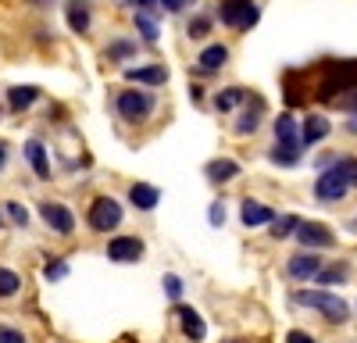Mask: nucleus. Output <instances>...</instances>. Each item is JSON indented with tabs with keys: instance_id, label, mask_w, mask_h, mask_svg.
I'll return each instance as SVG.
<instances>
[{
	"instance_id": "f257e3e1",
	"label": "nucleus",
	"mask_w": 357,
	"mask_h": 343,
	"mask_svg": "<svg viewBox=\"0 0 357 343\" xmlns=\"http://www.w3.org/2000/svg\"><path fill=\"white\" fill-rule=\"evenodd\" d=\"M357 186V158H340L329 168H321V176L314 183V197L321 204H336L347 197V190Z\"/></svg>"
},
{
	"instance_id": "f03ea898",
	"label": "nucleus",
	"mask_w": 357,
	"mask_h": 343,
	"mask_svg": "<svg viewBox=\"0 0 357 343\" xmlns=\"http://www.w3.org/2000/svg\"><path fill=\"white\" fill-rule=\"evenodd\" d=\"M301 125H296L293 114H279L275 119V147H272V161L282 165V168H293L296 161H301Z\"/></svg>"
},
{
	"instance_id": "7ed1b4c3",
	"label": "nucleus",
	"mask_w": 357,
	"mask_h": 343,
	"mask_svg": "<svg viewBox=\"0 0 357 343\" xmlns=\"http://www.w3.org/2000/svg\"><path fill=\"white\" fill-rule=\"evenodd\" d=\"M293 304L314 307V311H321V319H325V322H336V326H343V322L350 319V307H347V300H340V297H333V294H321V290H304V294H293Z\"/></svg>"
},
{
	"instance_id": "20e7f679",
	"label": "nucleus",
	"mask_w": 357,
	"mask_h": 343,
	"mask_svg": "<svg viewBox=\"0 0 357 343\" xmlns=\"http://www.w3.org/2000/svg\"><path fill=\"white\" fill-rule=\"evenodd\" d=\"M114 107H118V114H122L126 122H146L154 114L158 100L151 93H143V90H122L118 100H114Z\"/></svg>"
},
{
	"instance_id": "39448f33",
	"label": "nucleus",
	"mask_w": 357,
	"mask_h": 343,
	"mask_svg": "<svg viewBox=\"0 0 357 343\" xmlns=\"http://www.w3.org/2000/svg\"><path fill=\"white\" fill-rule=\"evenodd\" d=\"M86 222H89L93 233H111V229L122 225V204L111 200V197H97L86 211Z\"/></svg>"
},
{
	"instance_id": "423d86ee",
	"label": "nucleus",
	"mask_w": 357,
	"mask_h": 343,
	"mask_svg": "<svg viewBox=\"0 0 357 343\" xmlns=\"http://www.w3.org/2000/svg\"><path fill=\"white\" fill-rule=\"evenodd\" d=\"M257 4L254 0H222V8H218V18H222V25H229V29H240V33H247V29L257 22Z\"/></svg>"
},
{
	"instance_id": "0eeeda50",
	"label": "nucleus",
	"mask_w": 357,
	"mask_h": 343,
	"mask_svg": "<svg viewBox=\"0 0 357 343\" xmlns=\"http://www.w3.org/2000/svg\"><path fill=\"white\" fill-rule=\"evenodd\" d=\"M296 240H301L304 250H329L336 243V233L329 225H321V222H304L301 218V225H296Z\"/></svg>"
},
{
	"instance_id": "6e6552de",
	"label": "nucleus",
	"mask_w": 357,
	"mask_h": 343,
	"mask_svg": "<svg viewBox=\"0 0 357 343\" xmlns=\"http://www.w3.org/2000/svg\"><path fill=\"white\" fill-rule=\"evenodd\" d=\"M40 215H43V222L54 229V233H61V236H68L72 229H75V215H72L65 204H54V200H43V204H40Z\"/></svg>"
},
{
	"instance_id": "1a4fd4ad",
	"label": "nucleus",
	"mask_w": 357,
	"mask_h": 343,
	"mask_svg": "<svg viewBox=\"0 0 357 343\" xmlns=\"http://www.w3.org/2000/svg\"><path fill=\"white\" fill-rule=\"evenodd\" d=\"M107 257L118 261V265H132V261L143 257V240H136V236H114L107 243Z\"/></svg>"
},
{
	"instance_id": "9d476101",
	"label": "nucleus",
	"mask_w": 357,
	"mask_h": 343,
	"mask_svg": "<svg viewBox=\"0 0 357 343\" xmlns=\"http://www.w3.org/2000/svg\"><path fill=\"white\" fill-rule=\"evenodd\" d=\"M318 268H321V261H318V254H314V250L293 254L289 261H286V275H289L293 282H307V279H314Z\"/></svg>"
},
{
	"instance_id": "9b49d317",
	"label": "nucleus",
	"mask_w": 357,
	"mask_h": 343,
	"mask_svg": "<svg viewBox=\"0 0 357 343\" xmlns=\"http://www.w3.org/2000/svg\"><path fill=\"white\" fill-rule=\"evenodd\" d=\"M329 132H333V125H329L325 114H307L304 125H301V143H304V147H314V143H321Z\"/></svg>"
},
{
	"instance_id": "f8f14e48",
	"label": "nucleus",
	"mask_w": 357,
	"mask_h": 343,
	"mask_svg": "<svg viewBox=\"0 0 357 343\" xmlns=\"http://www.w3.org/2000/svg\"><path fill=\"white\" fill-rule=\"evenodd\" d=\"M240 218H243L247 229H257V225L275 222V211L268 204H261V200H243V204H240Z\"/></svg>"
},
{
	"instance_id": "ddd939ff",
	"label": "nucleus",
	"mask_w": 357,
	"mask_h": 343,
	"mask_svg": "<svg viewBox=\"0 0 357 343\" xmlns=\"http://www.w3.org/2000/svg\"><path fill=\"white\" fill-rule=\"evenodd\" d=\"M175 311H178V322H183V333H186V340L200 343V340L207 336V326H204V319H200V314H197L193 307H186V304H178Z\"/></svg>"
},
{
	"instance_id": "4468645a",
	"label": "nucleus",
	"mask_w": 357,
	"mask_h": 343,
	"mask_svg": "<svg viewBox=\"0 0 357 343\" xmlns=\"http://www.w3.org/2000/svg\"><path fill=\"white\" fill-rule=\"evenodd\" d=\"M225 61H229V47L211 43V47H204V50H200V57H197V68L207 75V72H218Z\"/></svg>"
},
{
	"instance_id": "2eb2a0df",
	"label": "nucleus",
	"mask_w": 357,
	"mask_h": 343,
	"mask_svg": "<svg viewBox=\"0 0 357 343\" xmlns=\"http://www.w3.org/2000/svg\"><path fill=\"white\" fill-rule=\"evenodd\" d=\"M126 79L143 82V86H161V82H168V68L165 65H143V68H129Z\"/></svg>"
},
{
	"instance_id": "dca6fc26",
	"label": "nucleus",
	"mask_w": 357,
	"mask_h": 343,
	"mask_svg": "<svg viewBox=\"0 0 357 343\" xmlns=\"http://www.w3.org/2000/svg\"><path fill=\"white\" fill-rule=\"evenodd\" d=\"M129 200H132L139 211H154V208H158V200H161V193H158V186H151V183H132Z\"/></svg>"
},
{
	"instance_id": "f3484780",
	"label": "nucleus",
	"mask_w": 357,
	"mask_h": 343,
	"mask_svg": "<svg viewBox=\"0 0 357 343\" xmlns=\"http://www.w3.org/2000/svg\"><path fill=\"white\" fill-rule=\"evenodd\" d=\"M25 158H29V165H33L36 179H50V161H47V151H43L40 139H29L25 143Z\"/></svg>"
},
{
	"instance_id": "a211bd4d",
	"label": "nucleus",
	"mask_w": 357,
	"mask_h": 343,
	"mask_svg": "<svg viewBox=\"0 0 357 343\" xmlns=\"http://www.w3.org/2000/svg\"><path fill=\"white\" fill-rule=\"evenodd\" d=\"M36 100H40L36 86H11V90H8V107L11 111H29Z\"/></svg>"
},
{
	"instance_id": "6ab92c4d",
	"label": "nucleus",
	"mask_w": 357,
	"mask_h": 343,
	"mask_svg": "<svg viewBox=\"0 0 357 343\" xmlns=\"http://www.w3.org/2000/svg\"><path fill=\"white\" fill-rule=\"evenodd\" d=\"M68 25H72V33H89V4L86 0H68Z\"/></svg>"
},
{
	"instance_id": "aec40b11",
	"label": "nucleus",
	"mask_w": 357,
	"mask_h": 343,
	"mask_svg": "<svg viewBox=\"0 0 357 343\" xmlns=\"http://www.w3.org/2000/svg\"><path fill=\"white\" fill-rule=\"evenodd\" d=\"M236 176H240V165H236L232 158H218V161L207 165V179H211V183H229Z\"/></svg>"
},
{
	"instance_id": "412c9836",
	"label": "nucleus",
	"mask_w": 357,
	"mask_h": 343,
	"mask_svg": "<svg viewBox=\"0 0 357 343\" xmlns=\"http://www.w3.org/2000/svg\"><path fill=\"white\" fill-rule=\"evenodd\" d=\"M261 114H264V107H261V100L254 97V107H247V111L240 114V122H236V132H240V136L257 132V125H261Z\"/></svg>"
},
{
	"instance_id": "4be33fe9",
	"label": "nucleus",
	"mask_w": 357,
	"mask_h": 343,
	"mask_svg": "<svg viewBox=\"0 0 357 343\" xmlns=\"http://www.w3.org/2000/svg\"><path fill=\"white\" fill-rule=\"evenodd\" d=\"M247 100V90H240V86H229V90H222L218 97H215V107L218 111H232V107H240Z\"/></svg>"
},
{
	"instance_id": "5701e85b",
	"label": "nucleus",
	"mask_w": 357,
	"mask_h": 343,
	"mask_svg": "<svg viewBox=\"0 0 357 343\" xmlns=\"http://www.w3.org/2000/svg\"><path fill=\"white\" fill-rule=\"evenodd\" d=\"M136 33H139L146 43H158V22H154V15L136 11Z\"/></svg>"
},
{
	"instance_id": "b1692460",
	"label": "nucleus",
	"mask_w": 357,
	"mask_h": 343,
	"mask_svg": "<svg viewBox=\"0 0 357 343\" xmlns=\"http://www.w3.org/2000/svg\"><path fill=\"white\" fill-rule=\"evenodd\" d=\"M132 54H136V43H132V40H114V43H107V50H104L107 61H126V57H132Z\"/></svg>"
},
{
	"instance_id": "393cba45",
	"label": "nucleus",
	"mask_w": 357,
	"mask_h": 343,
	"mask_svg": "<svg viewBox=\"0 0 357 343\" xmlns=\"http://www.w3.org/2000/svg\"><path fill=\"white\" fill-rule=\"evenodd\" d=\"M22 290V275L11 268H0V297H15Z\"/></svg>"
},
{
	"instance_id": "a878e982",
	"label": "nucleus",
	"mask_w": 357,
	"mask_h": 343,
	"mask_svg": "<svg viewBox=\"0 0 357 343\" xmlns=\"http://www.w3.org/2000/svg\"><path fill=\"white\" fill-rule=\"evenodd\" d=\"M296 225H301V218H296V215H279L272 222V236L275 240H286L289 233H296Z\"/></svg>"
},
{
	"instance_id": "bb28decb",
	"label": "nucleus",
	"mask_w": 357,
	"mask_h": 343,
	"mask_svg": "<svg viewBox=\"0 0 357 343\" xmlns=\"http://www.w3.org/2000/svg\"><path fill=\"white\" fill-rule=\"evenodd\" d=\"M314 282H321V286H333V282H347V265H333V268H318Z\"/></svg>"
},
{
	"instance_id": "cd10ccee",
	"label": "nucleus",
	"mask_w": 357,
	"mask_h": 343,
	"mask_svg": "<svg viewBox=\"0 0 357 343\" xmlns=\"http://www.w3.org/2000/svg\"><path fill=\"white\" fill-rule=\"evenodd\" d=\"M132 4H136L139 11H146V15H151L154 8H165V11H178V8H183V0H132Z\"/></svg>"
},
{
	"instance_id": "c85d7f7f",
	"label": "nucleus",
	"mask_w": 357,
	"mask_h": 343,
	"mask_svg": "<svg viewBox=\"0 0 357 343\" xmlns=\"http://www.w3.org/2000/svg\"><path fill=\"white\" fill-rule=\"evenodd\" d=\"M65 275H68V261H61V257H54V261H47L43 279H50V282H61Z\"/></svg>"
},
{
	"instance_id": "c756f323",
	"label": "nucleus",
	"mask_w": 357,
	"mask_h": 343,
	"mask_svg": "<svg viewBox=\"0 0 357 343\" xmlns=\"http://www.w3.org/2000/svg\"><path fill=\"white\" fill-rule=\"evenodd\" d=\"M186 33L193 36V40H204L207 33H211V18H204V15H197L190 25H186Z\"/></svg>"
},
{
	"instance_id": "7c9ffc66",
	"label": "nucleus",
	"mask_w": 357,
	"mask_h": 343,
	"mask_svg": "<svg viewBox=\"0 0 357 343\" xmlns=\"http://www.w3.org/2000/svg\"><path fill=\"white\" fill-rule=\"evenodd\" d=\"M165 294L172 300H178V297H183V279H178V275H165Z\"/></svg>"
},
{
	"instance_id": "2f4dec72",
	"label": "nucleus",
	"mask_w": 357,
	"mask_h": 343,
	"mask_svg": "<svg viewBox=\"0 0 357 343\" xmlns=\"http://www.w3.org/2000/svg\"><path fill=\"white\" fill-rule=\"evenodd\" d=\"M4 211L11 215V222H15V225H25V222H29V211H25V208L18 204V200H11V204H8Z\"/></svg>"
},
{
	"instance_id": "473e14b6",
	"label": "nucleus",
	"mask_w": 357,
	"mask_h": 343,
	"mask_svg": "<svg viewBox=\"0 0 357 343\" xmlns=\"http://www.w3.org/2000/svg\"><path fill=\"white\" fill-rule=\"evenodd\" d=\"M0 343H25V336L11 326H0Z\"/></svg>"
},
{
	"instance_id": "72a5a7b5",
	"label": "nucleus",
	"mask_w": 357,
	"mask_h": 343,
	"mask_svg": "<svg viewBox=\"0 0 357 343\" xmlns=\"http://www.w3.org/2000/svg\"><path fill=\"white\" fill-rule=\"evenodd\" d=\"M286 343H314V340H311V336H307L304 329H293V333L286 336Z\"/></svg>"
},
{
	"instance_id": "f704fd0d",
	"label": "nucleus",
	"mask_w": 357,
	"mask_h": 343,
	"mask_svg": "<svg viewBox=\"0 0 357 343\" xmlns=\"http://www.w3.org/2000/svg\"><path fill=\"white\" fill-rule=\"evenodd\" d=\"M222 222H225V208L215 200V204H211V225H222Z\"/></svg>"
},
{
	"instance_id": "c9c22d12",
	"label": "nucleus",
	"mask_w": 357,
	"mask_h": 343,
	"mask_svg": "<svg viewBox=\"0 0 357 343\" xmlns=\"http://www.w3.org/2000/svg\"><path fill=\"white\" fill-rule=\"evenodd\" d=\"M8 165V143H0V168Z\"/></svg>"
},
{
	"instance_id": "e433bc0d",
	"label": "nucleus",
	"mask_w": 357,
	"mask_h": 343,
	"mask_svg": "<svg viewBox=\"0 0 357 343\" xmlns=\"http://www.w3.org/2000/svg\"><path fill=\"white\" fill-rule=\"evenodd\" d=\"M350 132H357V111H354V119H350Z\"/></svg>"
},
{
	"instance_id": "4c0bfd02",
	"label": "nucleus",
	"mask_w": 357,
	"mask_h": 343,
	"mask_svg": "<svg viewBox=\"0 0 357 343\" xmlns=\"http://www.w3.org/2000/svg\"><path fill=\"white\" fill-rule=\"evenodd\" d=\"M36 4H50V0H36Z\"/></svg>"
},
{
	"instance_id": "58836bf2",
	"label": "nucleus",
	"mask_w": 357,
	"mask_h": 343,
	"mask_svg": "<svg viewBox=\"0 0 357 343\" xmlns=\"http://www.w3.org/2000/svg\"><path fill=\"white\" fill-rule=\"evenodd\" d=\"M0 225H4V211H0Z\"/></svg>"
},
{
	"instance_id": "ea45409f",
	"label": "nucleus",
	"mask_w": 357,
	"mask_h": 343,
	"mask_svg": "<svg viewBox=\"0 0 357 343\" xmlns=\"http://www.w3.org/2000/svg\"><path fill=\"white\" fill-rule=\"evenodd\" d=\"M225 343H236V340H225Z\"/></svg>"
}]
</instances>
